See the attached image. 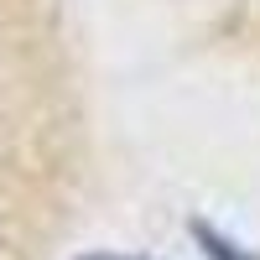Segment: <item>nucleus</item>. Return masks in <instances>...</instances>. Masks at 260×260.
I'll return each instance as SVG.
<instances>
[{
    "label": "nucleus",
    "mask_w": 260,
    "mask_h": 260,
    "mask_svg": "<svg viewBox=\"0 0 260 260\" xmlns=\"http://www.w3.org/2000/svg\"><path fill=\"white\" fill-rule=\"evenodd\" d=\"M187 229H192V240L203 245V255H208V260H260L255 250H245L240 240H229V234H224L219 224H208V219H192Z\"/></svg>",
    "instance_id": "1"
},
{
    "label": "nucleus",
    "mask_w": 260,
    "mask_h": 260,
    "mask_svg": "<svg viewBox=\"0 0 260 260\" xmlns=\"http://www.w3.org/2000/svg\"><path fill=\"white\" fill-rule=\"evenodd\" d=\"M73 260H151V255H136V250H89V255H73Z\"/></svg>",
    "instance_id": "2"
}]
</instances>
